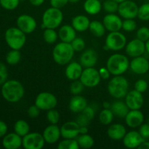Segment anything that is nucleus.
Returning a JSON list of instances; mask_svg holds the SVG:
<instances>
[{
    "label": "nucleus",
    "instance_id": "nucleus-57",
    "mask_svg": "<svg viewBox=\"0 0 149 149\" xmlns=\"http://www.w3.org/2000/svg\"><path fill=\"white\" fill-rule=\"evenodd\" d=\"M111 104L108 101H105L103 103V109H111Z\"/></svg>",
    "mask_w": 149,
    "mask_h": 149
},
{
    "label": "nucleus",
    "instance_id": "nucleus-30",
    "mask_svg": "<svg viewBox=\"0 0 149 149\" xmlns=\"http://www.w3.org/2000/svg\"><path fill=\"white\" fill-rule=\"evenodd\" d=\"M106 28L103 25V22H100L98 20H93L90 22L89 31L93 36L96 37H102L104 36L106 33Z\"/></svg>",
    "mask_w": 149,
    "mask_h": 149
},
{
    "label": "nucleus",
    "instance_id": "nucleus-17",
    "mask_svg": "<svg viewBox=\"0 0 149 149\" xmlns=\"http://www.w3.org/2000/svg\"><path fill=\"white\" fill-rule=\"evenodd\" d=\"M144 141L145 139L141 136L140 132L135 130L130 131L128 132H127L126 135L122 139V142L125 147L130 149L138 148V147L142 144Z\"/></svg>",
    "mask_w": 149,
    "mask_h": 149
},
{
    "label": "nucleus",
    "instance_id": "nucleus-39",
    "mask_svg": "<svg viewBox=\"0 0 149 149\" xmlns=\"http://www.w3.org/2000/svg\"><path fill=\"white\" fill-rule=\"evenodd\" d=\"M20 4V0H0V5L7 10H14Z\"/></svg>",
    "mask_w": 149,
    "mask_h": 149
},
{
    "label": "nucleus",
    "instance_id": "nucleus-37",
    "mask_svg": "<svg viewBox=\"0 0 149 149\" xmlns=\"http://www.w3.org/2000/svg\"><path fill=\"white\" fill-rule=\"evenodd\" d=\"M102 4L103 10L107 13H116L118 12L119 3L114 0H105Z\"/></svg>",
    "mask_w": 149,
    "mask_h": 149
},
{
    "label": "nucleus",
    "instance_id": "nucleus-8",
    "mask_svg": "<svg viewBox=\"0 0 149 149\" xmlns=\"http://www.w3.org/2000/svg\"><path fill=\"white\" fill-rule=\"evenodd\" d=\"M34 104L38 106L41 111H49L55 109L58 105V99L55 95L48 92H42L39 93L35 99Z\"/></svg>",
    "mask_w": 149,
    "mask_h": 149
},
{
    "label": "nucleus",
    "instance_id": "nucleus-41",
    "mask_svg": "<svg viewBox=\"0 0 149 149\" xmlns=\"http://www.w3.org/2000/svg\"><path fill=\"white\" fill-rule=\"evenodd\" d=\"M73 49L75 52H81L85 49L86 44L84 39L81 37H76L72 42H71Z\"/></svg>",
    "mask_w": 149,
    "mask_h": 149
},
{
    "label": "nucleus",
    "instance_id": "nucleus-47",
    "mask_svg": "<svg viewBox=\"0 0 149 149\" xmlns=\"http://www.w3.org/2000/svg\"><path fill=\"white\" fill-rule=\"evenodd\" d=\"M75 121L77 122V124H78L80 127L87 126V125H89V123L90 122V119H89L82 112L79 113V114L77 116Z\"/></svg>",
    "mask_w": 149,
    "mask_h": 149
},
{
    "label": "nucleus",
    "instance_id": "nucleus-6",
    "mask_svg": "<svg viewBox=\"0 0 149 149\" xmlns=\"http://www.w3.org/2000/svg\"><path fill=\"white\" fill-rule=\"evenodd\" d=\"M26 35L24 32L17 27H11L5 31L4 39L10 49L20 50L26 44Z\"/></svg>",
    "mask_w": 149,
    "mask_h": 149
},
{
    "label": "nucleus",
    "instance_id": "nucleus-1",
    "mask_svg": "<svg viewBox=\"0 0 149 149\" xmlns=\"http://www.w3.org/2000/svg\"><path fill=\"white\" fill-rule=\"evenodd\" d=\"M1 95L10 103H17L23 97L25 89L19 81L15 79L7 80L1 85Z\"/></svg>",
    "mask_w": 149,
    "mask_h": 149
},
{
    "label": "nucleus",
    "instance_id": "nucleus-61",
    "mask_svg": "<svg viewBox=\"0 0 149 149\" xmlns=\"http://www.w3.org/2000/svg\"><path fill=\"white\" fill-rule=\"evenodd\" d=\"M148 124H149V117H148Z\"/></svg>",
    "mask_w": 149,
    "mask_h": 149
},
{
    "label": "nucleus",
    "instance_id": "nucleus-38",
    "mask_svg": "<svg viewBox=\"0 0 149 149\" xmlns=\"http://www.w3.org/2000/svg\"><path fill=\"white\" fill-rule=\"evenodd\" d=\"M138 17L141 20H149V3H145L140 6L138 9Z\"/></svg>",
    "mask_w": 149,
    "mask_h": 149
},
{
    "label": "nucleus",
    "instance_id": "nucleus-52",
    "mask_svg": "<svg viewBox=\"0 0 149 149\" xmlns=\"http://www.w3.org/2000/svg\"><path fill=\"white\" fill-rule=\"evenodd\" d=\"M98 71L100 77H101V79L108 80L110 78V76L111 74L109 70L107 68V67H101L100 68H99Z\"/></svg>",
    "mask_w": 149,
    "mask_h": 149
},
{
    "label": "nucleus",
    "instance_id": "nucleus-12",
    "mask_svg": "<svg viewBox=\"0 0 149 149\" xmlns=\"http://www.w3.org/2000/svg\"><path fill=\"white\" fill-rule=\"evenodd\" d=\"M16 25L18 29L26 34L32 33L37 27L36 19L31 15L27 14L20 15L16 20Z\"/></svg>",
    "mask_w": 149,
    "mask_h": 149
},
{
    "label": "nucleus",
    "instance_id": "nucleus-32",
    "mask_svg": "<svg viewBox=\"0 0 149 149\" xmlns=\"http://www.w3.org/2000/svg\"><path fill=\"white\" fill-rule=\"evenodd\" d=\"M77 140L79 143V146L81 148H91L95 144V141L93 137L87 133L79 135L77 138Z\"/></svg>",
    "mask_w": 149,
    "mask_h": 149
},
{
    "label": "nucleus",
    "instance_id": "nucleus-48",
    "mask_svg": "<svg viewBox=\"0 0 149 149\" xmlns=\"http://www.w3.org/2000/svg\"><path fill=\"white\" fill-rule=\"evenodd\" d=\"M41 110L38 108V106H36V105H33V106H31L28 109L27 113L29 115V117L31 118H36L39 116L40 114Z\"/></svg>",
    "mask_w": 149,
    "mask_h": 149
},
{
    "label": "nucleus",
    "instance_id": "nucleus-31",
    "mask_svg": "<svg viewBox=\"0 0 149 149\" xmlns=\"http://www.w3.org/2000/svg\"><path fill=\"white\" fill-rule=\"evenodd\" d=\"M14 132L21 136L22 138L29 133L30 126L26 121L23 119H19L14 125Z\"/></svg>",
    "mask_w": 149,
    "mask_h": 149
},
{
    "label": "nucleus",
    "instance_id": "nucleus-49",
    "mask_svg": "<svg viewBox=\"0 0 149 149\" xmlns=\"http://www.w3.org/2000/svg\"><path fill=\"white\" fill-rule=\"evenodd\" d=\"M68 2H69L68 0H49L51 7L58 9H62L63 7L66 6Z\"/></svg>",
    "mask_w": 149,
    "mask_h": 149
},
{
    "label": "nucleus",
    "instance_id": "nucleus-3",
    "mask_svg": "<svg viewBox=\"0 0 149 149\" xmlns=\"http://www.w3.org/2000/svg\"><path fill=\"white\" fill-rule=\"evenodd\" d=\"M106 67L112 75H122L130 68V61L123 54L114 53L108 58Z\"/></svg>",
    "mask_w": 149,
    "mask_h": 149
},
{
    "label": "nucleus",
    "instance_id": "nucleus-19",
    "mask_svg": "<svg viewBox=\"0 0 149 149\" xmlns=\"http://www.w3.org/2000/svg\"><path fill=\"white\" fill-rule=\"evenodd\" d=\"M42 135L45 142L48 144H55L61 137V127L57 125H50L47 127L43 131Z\"/></svg>",
    "mask_w": 149,
    "mask_h": 149
},
{
    "label": "nucleus",
    "instance_id": "nucleus-4",
    "mask_svg": "<svg viewBox=\"0 0 149 149\" xmlns=\"http://www.w3.org/2000/svg\"><path fill=\"white\" fill-rule=\"evenodd\" d=\"M75 51L71 43L61 42L57 44L52 50V58L58 65H63L69 63L74 57Z\"/></svg>",
    "mask_w": 149,
    "mask_h": 149
},
{
    "label": "nucleus",
    "instance_id": "nucleus-15",
    "mask_svg": "<svg viewBox=\"0 0 149 149\" xmlns=\"http://www.w3.org/2000/svg\"><path fill=\"white\" fill-rule=\"evenodd\" d=\"M122 19L116 13H108L103 19L105 28L109 32L119 31L122 29Z\"/></svg>",
    "mask_w": 149,
    "mask_h": 149
},
{
    "label": "nucleus",
    "instance_id": "nucleus-27",
    "mask_svg": "<svg viewBox=\"0 0 149 149\" xmlns=\"http://www.w3.org/2000/svg\"><path fill=\"white\" fill-rule=\"evenodd\" d=\"M90 20L88 17L83 15H78L73 17L71 20V26L74 27L77 31L84 32L87 30H89L90 27Z\"/></svg>",
    "mask_w": 149,
    "mask_h": 149
},
{
    "label": "nucleus",
    "instance_id": "nucleus-26",
    "mask_svg": "<svg viewBox=\"0 0 149 149\" xmlns=\"http://www.w3.org/2000/svg\"><path fill=\"white\" fill-rule=\"evenodd\" d=\"M58 37L61 42L71 43L77 37V31L71 25H63L58 31Z\"/></svg>",
    "mask_w": 149,
    "mask_h": 149
},
{
    "label": "nucleus",
    "instance_id": "nucleus-62",
    "mask_svg": "<svg viewBox=\"0 0 149 149\" xmlns=\"http://www.w3.org/2000/svg\"><path fill=\"white\" fill-rule=\"evenodd\" d=\"M0 6H1V5H0Z\"/></svg>",
    "mask_w": 149,
    "mask_h": 149
},
{
    "label": "nucleus",
    "instance_id": "nucleus-60",
    "mask_svg": "<svg viewBox=\"0 0 149 149\" xmlns=\"http://www.w3.org/2000/svg\"><path fill=\"white\" fill-rule=\"evenodd\" d=\"M114 1H116V2H118L119 4V3H121V2H122V1H125V0H114Z\"/></svg>",
    "mask_w": 149,
    "mask_h": 149
},
{
    "label": "nucleus",
    "instance_id": "nucleus-20",
    "mask_svg": "<svg viewBox=\"0 0 149 149\" xmlns=\"http://www.w3.org/2000/svg\"><path fill=\"white\" fill-rule=\"evenodd\" d=\"M126 125L130 128H137L141 126L144 121V115L140 109L130 110L125 118Z\"/></svg>",
    "mask_w": 149,
    "mask_h": 149
},
{
    "label": "nucleus",
    "instance_id": "nucleus-13",
    "mask_svg": "<svg viewBox=\"0 0 149 149\" xmlns=\"http://www.w3.org/2000/svg\"><path fill=\"white\" fill-rule=\"evenodd\" d=\"M127 55L131 58L141 56L146 52V43L136 38L127 42L125 46Z\"/></svg>",
    "mask_w": 149,
    "mask_h": 149
},
{
    "label": "nucleus",
    "instance_id": "nucleus-53",
    "mask_svg": "<svg viewBox=\"0 0 149 149\" xmlns=\"http://www.w3.org/2000/svg\"><path fill=\"white\" fill-rule=\"evenodd\" d=\"M7 130H8V127L7 124L0 120V138L5 136L7 133Z\"/></svg>",
    "mask_w": 149,
    "mask_h": 149
},
{
    "label": "nucleus",
    "instance_id": "nucleus-16",
    "mask_svg": "<svg viewBox=\"0 0 149 149\" xmlns=\"http://www.w3.org/2000/svg\"><path fill=\"white\" fill-rule=\"evenodd\" d=\"M130 68L135 74H145L149 71V61L142 55L133 58L130 62Z\"/></svg>",
    "mask_w": 149,
    "mask_h": 149
},
{
    "label": "nucleus",
    "instance_id": "nucleus-59",
    "mask_svg": "<svg viewBox=\"0 0 149 149\" xmlns=\"http://www.w3.org/2000/svg\"><path fill=\"white\" fill-rule=\"evenodd\" d=\"M80 0H68V1H69L70 3H73V4H75V3H77L79 2Z\"/></svg>",
    "mask_w": 149,
    "mask_h": 149
},
{
    "label": "nucleus",
    "instance_id": "nucleus-50",
    "mask_svg": "<svg viewBox=\"0 0 149 149\" xmlns=\"http://www.w3.org/2000/svg\"><path fill=\"white\" fill-rule=\"evenodd\" d=\"M140 134L141 135V136L144 138V139H146V138H149V124L146 123L143 124L140 126L139 127V131Z\"/></svg>",
    "mask_w": 149,
    "mask_h": 149
},
{
    "label": "nucleus",
    "instance_id": "nucleus-5",
    "mask_svg": "<svg viewBox=\"0 0 149 149\" xmlns=\"http://www.w3.org/2000/svg\"><path fill=\"white\" fill-rule=\"evenodd\" d=\"M42 20V28L43 29L47 28L56 29L63 20V13L61 9L51 7L44 12Z\"/></svg>",
    "mask_w": 149,
    "mask_h": 149
},
{
    "label": "nucleus",
    "instance_id": "nucleus-42",
    "mask_svg": "<svg viewBox=\"0 0 149 149\" xmlns=\"http://www.w3.org/2000/svg\"><path fill=\"white\" fill-rule=\"evenodd\" d=\"M47 119L52 125H57L60 121L59 112L55 109L47 111Z\"/></svg>",
    "mask_w": 149,
    "mask_h": 149
},
{
    "label": "nucleus",
    "instance_id": "nucleus-44",
    "mask_svg": "<svg viewBox=\"0 0 149 149\" xmlns=\"http://www.w3.org/2000/svg\"><path fill=\"white\" fill-rule=\"evenodd\" d=\"M136 36L138 39L143 41V42H147L149 39V29L146 26L141 27L137 31Z\"/></svg>",
    "mask_w": 149,
    "mask_h": 149
},
{
    "label": "nucleus",
    "instance_id": "nucleus-51",
    "mask_svg": "<svg viewBox=\"0 0 149 149\" xmlns=\"http://www.w3.org/2000/svg\"><path fill=\"white\" fill-rule=\"evenodd\" d=\"M81 112H82V113H84V114L85 115V116H87V117L88 118L90 121H92L93 119H94L95 115V109H93V107H91V106H87V107H86L85 109H84Z\"/></svg>",
    "mask_w": 149,
    "mask_h": 149
},
{
    "label": "nucleus",
    "instance_id": "nucleus-10",
    "mask_svg": "<svg viewBox=\"0 0 149 149\" xmlns=\"http://www.w3.org/2000/svg\"><path fill=\"white\" fill-rule=\"evenodd\" d=\"M139 7L132 0H125L119 4L118 14L122 18L135 19L138 17Z\"/></svg>",
    "mask_w": 149,
    "mask_h": 149
},
{
    "label": "nucleus",
    "instance_id": "nucleus-28",
    "mask_svg": "<svg viewBox=\"0 0 149 149\" xmlns=\"http://www.w3.org/2000/svg\"><path fill=\"white\" fill-rule=\"evenodd\" d=\"M111 110L112 111L114 116H117L118 118H121V119L122 118L125 119L126 115L129 112L130 109L128 108L125 101L124 102L121 100V99H119L112 103L111 106Z\"/></svg>",
    "mask_w": 149,
    "mask_h": 149
},
{
    "label": "nucleus",
    "instance_id": "nucleus-24",
    "mask_svg": "<svg viewBox=\"0 0 149 149\" xmlns=\"http://www.w3.org/2000/svg\"><path fill=\"white\" fill-rule=\"evenodd\" d=\"M127 133V129L122 124L116 123L111 125L107 130V135L113 141H121Z\"/></svg>",
    "mask_w": 149,
    "mask_h": 149
},
{
    "label": "nucleus",
    "instance_id": "nucleus-21",
    "mask_svg": "<svg viewBox=\"0 0 149 149\" xmlns=\"http://www.w3.org/2000/svg\"><path fill=\"white\" fill-rule=\"evenodd\" d=\"M22 144L23 138L15 132L3 137L2 146L6 149H17L22 146Z\"/></svg>",
    "mask_w": 149,
    "mask_h": 149
},
{
    "label": "nucleus",
    "instance_id": "nucleus-35",
    "mask_svg": "<svg viewBox=\"0 0 149 149\" xmlns=\"http://www.w3.org/2000/svg\"><path fill=\"white\" fill-rule=\"evenodd\" d=\"M20 59H21V54H20V51L17 49H12L10 52H7V55H6V62L9 64V65H14L20 62Z\"/></svg>",
    "mask_w": 149,
    "mask_h": 149
},
{
    "label": "nucleus",
    "instance_id": "nucleus-22",
    "mask_svg": "<svg viewBox=\"0 0 149 149\" xmlns=\"http://www.w3.org/2000/svg\"><path fill=\"white\" fill-rule=\"evenodd\" d=\"M97 54L93 49H87L82 52L79 63L84 68L94 67L97 62Z\"/></svg>",
    "mask_w": 149,
    "mask_h": 149
},
{
    "label": "nucleus",
    "instance_id": "nucleus-7",
    "mask_svg": "<svg viewBox=\"0 0 149 149\" xmlns=\"http://www.w3.org/2000/svg\"><path fill=\"white\" fill-rule=\"evenodd\" d=\"M127 43V38L124 33L120 31L110 32L106 38L103 49L117 52L125 47Z\"/></svg>",
    "mask_w": 149,
    "mask_h": 149
},
{
    "label": "nucleus",
    "instance_id": "nucleus-14",
    "mask_svg": "<svg viewBox=\"0 0 149 149\" xmlns=\"http://www.w3.org/2000/svg\"><path fill=\"white\" fill-rule=\"evenodd\" d=\"M125 99V103L127 105L130 110H138L143 106L144 98L143 93L137 91L136 90L128 92Z\"/></svg>",
    "mask_w": 149,
    "mask_h": 149
},
{
    "label": "nucleus",
    "instance_id": "nucleus-29",
    "mask_svg": "<svg viewBox=\"0 0 149 149\" xmlns=\"http://www.w3.org/2000/svg\"><path fill=\"white\" fill-rule=\"evenodd\" d=\"M85 13L90 15H95L100 13L103 4L100 2V0H85L83 4Z\"/></svg>",
    "mask_w": 149,
    "mask_h": 149
},
{
    "label": "nucleus",
    "instance_id": "nucleus-55",
    "mask_svg": "<svg viewBox=\"0 0 149 149\" xmlns=\"http://www.w3.org/2000/svg\"><path fill=\"white\" fill-rule=\"evenodd\" d=\"M139 149H149V142L144 141L141 146L138 147Z\"/></svg>",
    "mask_w": 149,
    "mask_h": 149
},
{
    "label": "nucleus",
    "instance_id": "nucleus-54",
    "mask_svg": "<svg viewBox=\"0 0 149 149\" xmlns=\"http://www.w3.org/2000/svg\"><path fill=\"white\" fill-rule=\"evenodd\" d=\"M45 0H29V2L34 7H39L44 4Z\"/></svg>",
    "mask_w": 149,
    "mask_h": 149
},
{
    "label": "nucleus",
    "instance_id": "nucleus-34",
    "mask_svg": "<svg viewBox=\"0 0 149 149\" xmlns=\"http://www.w3.org/2000/svg\"><path fill=\"white\" fill-rule=\"evenodd\" d=\"M58 37V33L53 29H44L43 31V39L46 43L47 44H54L57 42Z\"/></svg>",
    "mask_w": 149,
    "mask_h": 149
},
{
    "label": "nucleus",
    "instance_id": "nucleus-36",
    "mask_svg": "<svg viewBox=\"0 0 149 149\" xmlns=\"http://www.w3.org/2000/svg\"><path fill=\"white\" fill-rule=\"evenodd\" d=\"M77 139H65L63 138V141L58 143V149H79V148Z\"/></svg>",
    "mask_w": 149,
    "mask_h": 149
},
{
    "label": "nucleus",
    "instance_id": "nucleus-18",
    "mask_svg": "<svg viewBox=\"0 0 149 149\" xmlns=\"http://www.w3.org/2000/svg\"><path fill=\"white\" fill-rule=\"evenodd\" d=\"M80 126L76 121H69L61 126V137L65 139H77L80 135Z\"/></svg>",
    "mask_w": 149,
    "mask_h": 149
},
{
    "label": "nucleus",
    "instance_id": "nucleus-58",
    "mask_svg": "<svg viewBox=\"0 0 149 149\" xmlns=\"http://www.w3.org/2000/svg\"><path fill=\"white\" fill-rule=\"evenodd\" d=\"M146 43V51L149 54V39L147 42H145Z\"/></svg>",
    "mask_w": 149,
    "mask_h": 149
},
{
    "label": "nucleus",
    "instance_id": "nucleus-11",
    "mask_svg": "<svg viewBox=\"0 0 149 149\" xmlns=\"http://www.w3.org/2000/svg\"><path fill=\"white\" fill-rule=\"evenodd\" d=\"M45 143L42 134L39 132H29L23 137L22 146L25 149H42L45 146Z\"/></svg>",
    "mask_w": 149,
    "mask_h": 149
},
{
    "label": "nucleus",
    "instance_id": "nucleus-45",
    "mask_svg": "<svg viewBox=\"0 0 149 149\" xmlns=\"http://www.w3.org/2000/svg\"><path fill=\"white\" fill-rule=\"evenodd\" d=\"M148 87V84L146 80L139 79L135 83V90L141 93H145Z\"/></svg>",
    "mask_w": 149,
    "mask_h": 149
},
{
    "label": "nucleus",
    "instance_id": "nucleus-43",
    "mask_svg": "<svg viewBox=\"0 0 149 149\" xmlns=\"http://www.w3.org/2000/svg\"><path fill=\"white\" fill-rule=\"evenodd\" d=\"M136 28L137 23L134 19H125L122 21V29L125 31L132 32L135 31Z\"/></svg>",
    "mask_w": 149,
    "mask_h": 149
},
{
    "label": "nucleus",
    "instance_id": "nucleus-25",
    "mask_svg": "<svg viewBox=\"0 0 149 149\" xmlns=\"http://www.w3.org/2000/svg\"><path fill=\"white\" fill-rule=\"evenodd\" d=\"M88 106L87 100L83 96L80 95H74L70 100L68 103V108L73 113H79Z\"/></svg>",
    "mask_w": 149,
    "mask_h": 149
},
{
    "label": "nucleus",
    "instance_id": "nucleus-40",
    "mask_svg": "<svg viewBox=\"0 0 149 149\" xmlns=\"http://www.w3.org/2000/svg\"><path fill=\"white\" fill-rule=\"evenodd\" d=\"M84 87L83 84L80 80H75V81H72V83L70 86V91L71 93L74 95H80L82 93L83 90H84Z\"/></svg>",
    "mask_w": 149,
    "mask_h": 149
},
{
    "label": "nucleus",
    "instance_id": "nucleus-33",
    "mask_svg": "<svg viewBox=\"0 0 149 149\" xmlns=\"http://www.w3.org/2000/svg\"><path fill=\"white\" fill-rule=\"evenodd\" d=\"M114 114L111 109H103L99 113V121L103 125H109L113 122Z\"/></svg>",
    "mask_w": 149,
    "mask_h": 149
},
{
    "label": "nucleus",
    "instance_id": "nucleus-56",
    "mask_svg": "<svg viewBox=\"0 0 149 149\" xmlns=\"http://www.w3.org/2000/svg\"><path fill=\"white\" fill-rule=\"evenodd\" d=\"M88 132V128L87 126H81L79 128V133L80 135H83V134H87Z\"/></svg>",
    "mask_w": 149,
    "mask_h": 149
},
{
    "label": "nucleus",
    "instance_id": "nucleus-23",
    "mask_svg": "<svg viewBox=\"0 0 149 149\" xmlns=\"http://www.w3.org/2000/svg\"><path fill=\"white\" fill-rule=\"evenodd\" d=\"M83 70V66L80 63L70 62L65 68V77L71 81L78 80L81 77Z\"/></svg>",
    "mask_w": 149,
    "mask_h": 149
},
{
    "label": "nucleus",
    "instance_id": "nucleus-2",
    "mask_svg": "<svg viewBox=\"0 0 149 149\" xmlns=\"http://www.w3.org/2000/svg\"><path fill=\"white\" fill-rule=\"evenodd\" d=\"M109 95L116 100L125 98L129 90V82L122 75L114 76L107 87Z\"/></svg>",
    "mask_w": 149,
    "mask_h": 149
},
{
    "label": "nucleus",
    "instance_id": "nucleus-46",
    "mask_svg": "<svg viewBox=\"0 0 149 149\" xmlns=\"http://www.w3.org/2000/svg\"><path fill=\"white\" fill-rule=\"evenodd\" d=\"M8 78V71L7 66L0 62V85H2Z\"/></svg>",
    "mask_w": 149,
    "mask_h": 149
},
{
    "label": "nucleus",
    "instance_id": "nucleus-9",
    "mask_svg": "<svg viewBox=\"0 0 149 149\" xmlns=\"http://www.w3.org/2000/svg\"><path fill=\"white\" fill-rule=\"evenodd\" d=\"M79 80L84 87L93 88L97 87L100 84L101 77L99 74L98 70L95 68L94 67H90V68H84Z\"/></svg>",
    "mask_w": 149,
    "mask_h": 149
}]
</instances>
